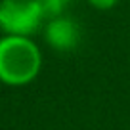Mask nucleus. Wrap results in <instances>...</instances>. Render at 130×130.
<instances>
[{"label": "nucleus", "instance_id": "nucleus-4", "mask_svg": "<svg viewBox=\"0 0 130 130\" xmlns=\"http://www.w3.org/2000/svg\"><path fill=\"white\" fill-rule=\"evenodd\" d=\"M42 6H44V12L48 17H56L65 13V10L69 8V4L73 0H40Z\"/></svg>", "mask_w": 130, "mask_h": 130}, {"label": "nucleus", "instance_id": "nucleus-3", "mask_svg": "<svg viewBox=\"0 0 130 130\" xmlns=\"http://www.w3.org/2000/svg\"><path fill=\"white\" fill-rule=\"evenodd\" d=\"M42 37H44L48 48L59 54H67L78 48L82 40V31L75 19L61 13V15L46 19L44 27H42Z\"/></svg>", "mask_w": 130, "mask_h": 130}, {"label": "nucleus", "instance_id": "nucleus-2", "mask_svg": "<svg viewBox=\"0 0 130 130\" xmlns=\"http://www.w3.org/2000/svg\"><path fill=\"white\" fill-rule=\"evenodd\" d=\"M46 15L40 0H0V31L2 35L35 37L44 27Z\"/></svg>", "mask_w": 130, "mask_h": 130}, {"label": "nucleus", "instance_id": "nucleus-1", "mask_svg": "<svg viewBox=\"0 0 130 130\" xmlns=\"http://www.w3.org/2000/svg\"><path fill=\"white\" fill-rule=\"evenodd\" d=\"M44 65L40 46L32 37H0V84L23 88L38 78Z\"/></svg>", "mask_w": 130, "mask_h": 130}, {"label": "nucleus", "instance_id": "nucleus-5", "mask_svg": "<svg viewBox=\"0 0 130 130\" xmlns=\"http://www.w3.org/2000/svg\"><path fill=\"white\" fill-rule=\"evenodd\" d=\"M88 6H92L94 10H100V12H107V10H113L115 6H119L121 0H86Z\"/></svg>", "mask_w": 130, "mask_h": 130}]
</instances>
